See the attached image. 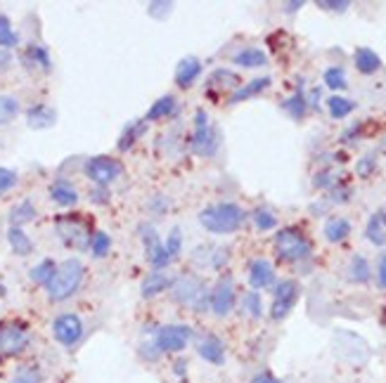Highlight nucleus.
Returning <instances> with one entry per match:
<instances>
[{"label": "nucleus", "mask_w": 386, "mask_h": 383, "mask_svg": "<svg viewBox=\"0 0 386 383\" xmlns=\"http://www.w3.org/2000/svg\"><path fill=\"white\" fill-rule=\"evenodd\" d=\"M247 213L233 202L223 204H211L200 213V223L204 230H209L211 235H233L244 223Z\"/></svg>", "instance_id": "1"}, {"label": "nucleus", "mask_w": 386, "mask_h": 383, "mask_svg": "<svg viewBox=\"0 0 386 383\" xmlns=\"http://www.w3.org/2000/svg\"><path fill=\"white\" fill-rule=\"evenodd\" d=\"M81 279H84V265H81V260H76V258L64 260V263L57 265L52 279L48 282V286H46L48 298H50L52 303L67 301V298H71L76 293V288L81 286Z\"/></svg>", "instance_id": "2"}, {"label": "nucleus", "mask_w": 386, "mask_h": 383, "mask_svg": "<svg viewBox=\"0 0 386 383\" xmlns=\"http://www.w3.org/2000/svg\"><path fill=\"white\" fill-rule=\"evenodd\" d=\"M171 293H173V301L187 308L202 310L209 305V291L204 286V282L195 275H180L173 277V284H171Z\"/></svg>", "instance_id": "3"}, {"label": "nucleus", "mask_w": 386, "mask_h": 383, "mask_svg": "<svg viewBox=\"0 0 386 383\" xmlns=\"http://www.w3.org/2000/svg\"><path fill=\"white\" fill-rule=\"evenodd\" d=\"M55 232H57V237L62 239L64 246L76 248V251L90 248L93 235L81 215H59V218H55Z\"/></svg>", "instance_id": "4"}, {"label": "nucleus", "mask_w": 386, "mask_h": 383, "mask_svg": "<svg viewBox=\"0 0 386 383\" xmlns=\"http://www.w3.org/2000/svg\"><path fill=\"white\" fill-rule=\"evenodd\" d=\"M220 135L216 130V126L209 121V114L204 109H197L195 112V130H192L190 137V149L197 157H213L218 149Z\"/></svg>", "instance_id": "5"}, {"label": "nucleus", "mask_w": 386, "mask_h": 383, "mask_svg": "<svg viewBox=\"0 0 386 383\" xmlns=\"http://www.w3.org/2000/svg\"><path fill=\"white\" fill-rule=\"evenodd\" d=\"M275 253L287 263H296V260H306L311 255V244L296 227H284L275 235Z\"/></svg>", "instance_id": "6"}, {"label": "nucleus", "mask_w": 386, "mask_h": 383, "mask_svg": "<svg viewBox=\"0 0 386 383\" xmlns=\"http://www.w3.org/2000/svg\"><path fill=\"white\" fill-rule=\"evenodd\" d=\"M192 338V329L187 324H166L159 326L154 334V348L157 353H180Z\"/></svg>", "instance_id": "7"}, {"label": "nucleus", "mask_w": 386, "mask_h": 383, "mask_svg": "<svg viewBox=\"0 0 386 383\" xmlns=\"http://www.w3.org/2000/svg\"><path fill=\"white\" fill-rule=\"evenodd\" d=\"M84 170L97 187H107L124 173V166L112 157H93V159H88Z\"/></svg>", "instance_id": "8"}, {"label": "nucleus", "mask_w": 386, "mask_h": 383, "mask_svg": "<svg viewBox=\"0 0 386 383\" xmlns=\"http://www.w3.org/2000/svg\"><path fill=\"white\" fill-rule=\"evenodd\" d=\"M29 346V329L21 322H0V353L19 355Z\"/></svg>", "instance_id": "9"}, {"label": "nucleus", "mask_w": 386, "mask_h": 383, "mask_svg": "<svg viewBox=\"0 0 386 383\" xmlns=\"http://www.w3.org/2000/svg\"><path fill=\"white\" fill-rule=\"evenodd\" d=\"M140 237H142V246H145L147 263L152 265L154 270H164L171 263V255L166 253V246H164L162 237H159L157 227L154 225H142L140 227Z\"/></svg>", "instance_id": "10"}, {"label": "nucleus", "mask_w": 386, "mask_h": 383, "mask_svg": "<svg viewBox=\"0 0 386 383\" xmlns=\"http://www.w3.org/2000/svg\"><path fill=\"white\" fill-rule=\"evenodd\" d=\"M52 336H55V341L62 343L64 348L76 346V343L81 341V336H84V322L74 313L57 315L52 322Z\"/></svg>", "instance_id": "11"}, {"label": "nucleus", "mask_w": 386, "mask_h": 383, "mask_svg": "<svg viewBox=\"0 0 386 383\" xmlns=\"http://www.w3.org/2000/svg\"><path fill=\"white\" fill-rule=\"evenodd\" d=\"M299 293H301V286L294 279L280 282L275 286V301H273V308H270V317L275 322L284 320L291 313V308L296 305V301H299Z\"/></svg>", "instance_id": "12"}, {"label": "nucleus", "mask_w": 386, "mask_h": 383, "mask_svg": "<svg viewBox=\"0 0 386 383\" xmlns=\"http://www.w3.org/2000/svg\"><path fill=\"white\" fill-rule=\"evenodd\" d=\"M209 308L218 317H225L235 308V286L230 277H220L218 284L209 291Z\"/></svg>", "instance_id": "13"}, {"label": "nucleus", "mask_w": 386, "mask_h": 383, "mask_svg": "<svg viewBox=\"0 0 386 383\" xmlns=\"http://www.w3.org/2000/svg\"><path fill=\"white\" fill-rule=\"evenodd\" d=\"M202 74V62L197 57H183L178 62V66H175V86L183 88V90H187V88H192L197 83V79H200Z\"/></svg>", "instance_id": "14"}, {"label": "nucleus", "mask_w": 386, "mask_h": 383, "mask_svg": "<svg viewBox=\"0 0 386 383\" xmlns=\"http://www.w3.org/2000/svg\"><path fill=\"white\" fill-rule=\"evenodd\" d=\"M197 353L204 362L209 364H223L225 362V348L220 343V338L213 334H204L200 341H197Z\"/></svg>", "instance_id": "15"}, {"label": "nucleus", "mask_w": 386, "mask_h": 383, "mask_svg": "<svg viewBox=\"0 0 386 383\" xmlns=\"http://www.w3.org/2000/svg\"><path fill=\"white\" fill-rule=\"evenodd\" d=\"M273 282H275L273 265H270L266 258H256V260H253V263L249 265V286L253 288V291L273 286Z\"/></svg>", "instance_id": "16"}, {"label": "nucleus", "mask_w": 386, "mask_h": 383, "mask_svg": "<svg viewBox=\"0 0 386 383\" xmlns=\"http://www.w3.org/2000/svg\"><path fill=\"white\" fill-rule=\"evenodd\" d=\"M240 88V76L230 69H216L206 81V90L209 92H233Z\"/></svg>", "instance_id": "17"}, {"label": "nucleus", "mask_w": 386, "mask_h": 383, "mask_svg": "<svg viewBox=\"0 0 386 383\" xmlns=\"http://www.w3.org/2000/svg\"><path fill=\"white\" fill-rule=\"evenodd\" d=\"M171 284H173V277L166 275L164 270H154L152 275H147L145 279H142L140 293L145 298H154V296H159V293L166 291V288H171Z\"/></svg>", "instance_id": "18"}, {"label": "nucleus", "mask_w": 386, "mask_h": 383, "mask_svg": "<svg viewBox=\"0 0 386 383\" xmlns=\"http://www.w3.org/2000/svg\"><path fill=\"white\" fill-rule=\"evenodd\" d=\"M57 121V112L48 104H34L31 109H26V124L34 130H43V128H52Z\"/></svg>", "instance_id": "19"}, {"label": "nucleus", "mask_w": 386, "mask_h": 383, "mask_svg": "<svg viewBox=\"0 0 386 383\" xmlns=\"http://www.w3.org/2000/svg\"><path fill=\"white\" fill-rule=\"evenodd\" d=\"M270 83H273V79H270V76H261V79L249 81L247 86H240L233 92V95L228 97V104H237V102H244V99H251V97L261 95L266 88H270Z\"/></svg>", "instance_id": "20"}, {"label": "nucleus", "mask_w": 386, "mask_h": 383, "mask_svg": "<svg viewBox=\"0 0 386 383\" xmlns=\"http://www.w3.org/2000/svg\"><path fill=\"white\" fill-rule=\"evenodd\" d=\"M50 199L57 206H74L79 202V192L69 180H55L50 185Z\"/></svg>", "instance_id": "21"}, {"label": "nucleus", "mask_w": 386, "mask_h": 383, "mask_svg": "<svg viewBox=\"0 0 386 383\" xmlns=\"http://www.w3.org/2000/svg\"><path fill=\"white\" fill-rule=\"evenodd\" d=\"M353 64H356V69L365 76L382 69V59H379V55L369 48H358L356 55H353Z\"/></svg>", "instance_id": "22"}, {"label": "nucleus", "mask_w": 386, "mask_h": 383, "mask_svg": "<svg viewBox=\"0 0 386 383\" xmlns=\"http://www.w3.org/2000/svg\"><path fill=\"white\" fill-rule=\"evenodd\" d=\"M233 62L237 66H242V69H258V66H266L268 57H266V52L258 48H244L235 55Z\"/></svg>", "instance_id": "23"}, {"label": "nucleus", "mask_w": 386, "mask_h": 383, "mask_svg": "<svg viewBox=\"0 0 386 383\" xmlns=\"http://www.w3.org/2000/svg\"><path fill=\"white\" fill-rule=\"evenodd\" d=\"M178 112V99H175L173 95H164L159 97L157 102L150 107V112L145 114V121L150 124V121H159V119H166V116L175 114Z\"/></svg>", "instance_id": "24"}, {"label": "nucleus", "mask_w": 386, "mask_h": 383, "mask_svg": "<svg viewBox=\"0 0 386 383\" xmlns=\"http://www.w3.org/2000/svg\"><path fill=\"white\" fill-rule=\"evenodd\" d=\"M322 232H325V239L327 242L341 244L351 235V223L346 218H329L327 223H325Z\"/></svg>", "instance_id": "25"}, {"label": "nucleus", "mask_w": 386, "mask_h": 383, "mask_svg": "<svg viewBox=\"0 0 386 383\" xmlns=\"http://www.w3.org/2000/svg\"><path fill=\"white\" fill-rule=\"evenodd\" d=\"M147 130V121L142 119V121H133V124H128L124 128V132H121V137H119V142H117V147H119V152H128L133 144L140 140V135L142 132Z\"/></svg>", "instance_id": "26"}, {"label": "nucleus", "mask_w": 386, "mask_h": 383, "mask_svg": "<svg viewBox=\"0 0 386 383\" xmlns=\"http://www.w3.org/2000/svg\"><path fill=\"white\" fill-rule=\"evenodd\" d=\"M31 220H36V206L31 199H24V202H19L17 206L10 210V227H21L31 223Z\"/></svg>", "instance_id": "27"}, {"label": "nucleus", "mask_w": 386, "mask_h": 383, "mask_svg": "<svg viewBox=\"0 0 386 383\" xmlns=\"http://www.w3.org/2000/svg\"><path fill=\"white\" fill-rule=\"evenodd\" d=\"M8 244L17 255H29L31 251H34V242L29 239V235H26L21 227H10L8 230Z\"/></svg>", "instance_id": "28"}, {"label": "nucleus", "mask_w": 386, "mask_h": 383, "mask_svg": "<svg viewBox=\"0 0 386 383\" xmlns=\"http://www.w3.org/2000/svg\"><path fill=\"white\" fill-rule=\"evenodd\" d=\"M353 109H356V102H353V99H346V97H341V95H332V97L327 99V112L336 121L346 119V116H349Z\"/></svg>", "instance_id": "29"}, {"label": "nucleus", "mask_w": 386, "mask_h": 383, "mask_svg": "<svg viewBox=\"0 0 386 383\" xmlns=\"http://www.w3.org/2000/svg\"><path fill=\"white\" fill-rule=\"evenodd\" d=\"M26 64L29 66H36V69L41 71H50L52 69V62H50V55H48V50L43 46H31L26 50Z\"/></svg>", "instance_id": "30"}, {"label": "nucleus", "mask_w": 386, "mask_h": 383, "mask_svg": "<svg viewBox=\"0 0 386 383\" xmlns=\"http://www.w3.org/2000/svg\"><path fill=\"white\" fill-rule=\"evenodd\" d=\"M306 107H308V104H306V95H303L301 90H296L294 95L287 97L284 102H282V112L289 114L291 119H296V121L303 119V114H306Z\"/></svg>", "instance_id": "31"}, {"label": "nucleus", "mask_w": 386, "mask_h": 383, "mask_svg": "<svg viewBox=\"0 0 386 383\" xmlns=\"http://www.w3.org/2000/svg\"><path fill=\"white\" fill-rule=\"evenodd\" d=\"M55 270H57V265H55V260L46 258V260H43V263H38L36 268H31L29 277H31V282H34V284H43V286H48V282L52 279Z\"/></svg>", "instance_id": "32"}, {"label": "nucleus", "mask_w": 386, "mask_h": 383, "mask_svg": "<svg viewBox=\"0 0 386 383\" xmlns=\"http://www.w3.org/2000/svg\"><path fill=\"white\" fill-rule=\"evenodd\" d=\"M19 116V102L12 95H0V126L12 124Z\"/></svg>", "instance_id": "33"}, {"label": "nucleus", "mask_w": 386, "mask_h": 383, "mask_svg": "<svg viewBox=\"0 0 386 383\" xmlns=\"http://www.w3.org/2000/svg\"><path fill=\"white\" fill-rule=\"evenodd\" d=\"M365 237L374 244V246H384L386 244V227L382 225V220H379L377 213L369 215L367 227H365Z\"/></svg>", "instance_id": "34"}, {"label": "nucleus", "mask_w": 386, "mask_h": 383, "mask_svg": "<svg viewBox=\"0 0 386 383\" xmlns=\"http://www.w3.org/2000/svg\"><path fill=\"white\" fill-rule=\"evenodd\" d=\"M349 277H351V282H360V284H365L369 277H372V272H369V263L363 258V255H353L351 258Z\"/></svg>", "instance_id": "35"}, {"label": "nucleus", "mask_w": 386, "mask_h": 383, "mask_svg": "<svg viewBox=\"0 0 386 383\" xmlns=\"http://www.w3.org/2000/svg\"><path fill=\"white\" fill-rule=\"evenodd\" d=\"M322 81L329 90H344L346 88V71L341 69V66H329V69H325Z\"/></svg>", "instance_id": "36"}, {"label": "nucleus", "mask_w": 386, "mask_h": 383, "mask_svg": "<svg viewBox=\"0 0 386 383\" xmlns=\"http://www.w3.org/2000/svg\"><path fill=\"white\" fill-rule=\"evenodd\" d=\"M253 225H256L258 232L275 230V227H278V215L268 208H258V210H253Z\"/></svg>", "instance_id": "37"}, {"label": "nucleus", "mask_w": 386, "mask_h": 383, "mask_svg": "<svg viewBox=\"0 0 386 383\" xmlns=\"http://www.w3.org/2000/svg\"><path fill=\"white\" fill-rule=\"evenodd\" d=\"M19 43V36L12 31V24H10V19L5 14H0V48L3 50H10L15 48Z\"/></svg>", "instance_id": "38"}, {"label": "nucleus", "mask_w": 386, "mask_h": 383, "mask_svg": "<svg viewBox=\"0 0 386 383\" xmlns=\"http://www.w3.org/2000/svg\"><path fill=\"white\" fill-rule=\"evenodd\" d=\"M242 308H244V313L249 315L251 320H261L263 315V303H261V296H258V291H249L244 298H242Z\"/></svg>", "instance_id": "39"}, {"label": "nucleus", "mask_w": 386, "mask_h": 383, "mask_svg": "<svg viewBox=\"0 0 386 383\" xmlns=\"http://www.w3.org/2000/svg\"><path fill=\"white\" fill-rule=\"evenodd\" d=\"M109 248H112V237L107 232H95L90 239V253L95 258H104L109 253Z\"/></svg>", "instance_id": "40"}, {"label": "nucleus", "mask_w": 386, "mask_h": 383, "mask_svg": "<svg viewBox=\"0 0 386 383\" xmlns=\"http://www.w3.org/2000/svg\"><path fill=\"white\" fill-rule=\"evenodd\" d=\"M164 246H166V253L171 255V260L180 253V248H183V232H180V227H173L168 232V237L164 239Z\"/></svg>", "instance_id": "41"}, {"label": "nucleus", "mask_w": 386, "mask_h": 383, "mask_svg": "<svg viewBox=\"0 0 386 383\" xmlns=\"http://www.w3.org/2000/svg\"><path fill=\"white\" fill-rule=\"evenodd\" d=\"M171 10H173V3L171 0H154V3H147V12L154 19H166L171 14Z\"/></svg>", "instance_id": "42"}, {"label": "nucleus", "mask_w": 386, "mask_h": 383, "mask_svg": "<svg viewBox=\"0 0 386 383\" xmlns=\"http://www.w3.org/2000/svg\"><path fill=\"white\" fill-rule=\"evenodd\" d=\"M318 8L325 10V12L341 14V12H346V10L351 8V3H349V0H318Z\"/></svg>", "instance_id": "43"}, {"label": "nucleus", "mask_w": 386, "mask_h": 383, "mask_svg": "<svg viewBox=\"0 0 386 383\" xmlns=\"http://www.w3.org/2000/svg\"><path fill=\"white\" fill-rule=\"evenodd\" d=\"M15 185H17V173L10 168H0V197L12 190Z\"/></svg>", "instance_id": "44"}, {"label": "nucleus", "mask_w": 386, "mask_h": 383, "mask_svg": "<svg viewBox=\"0 0 386 383\" xmlns=\"http://www.w3.org/2000/svg\"><path fill=\"white\" fill-rule=\"evenodd\" d=\"M336 185V173L334 170H322V173L316 175V180H313V187H334Z\"/></svg>", "instance_id": "45"}, {"label": "nucleus", "mask_w": 386, "mask_h": 383, "mask_svg": "<svg viewBox=\"0 0 386 383\" xmlns=\"http://www.w3.org/2000/svg\"><path fill=\"white\" fill-rule=\"evenodd\" d=\"M10 383H41V374H38V371L26 369V371H19V374L15 376Z\"/></svg>", "instance_id": "46"}, {"label": "nucleus", "mask_w": 386, "mask_h": 383, "mask_svg": "<svg viewBox=\"0 0 386 383\" xmlns=\"http://www.w3.org/2000/svg\"><path fill=\"white\" fill-rule=\"evenodd\" d=\"M228 255H230V251L228 248H216V251H213V260H211V268L213 270H220L223 268L225 263H228Z\"/></svg>", "instance_id": "47"}, {"label": "nucleus", "mask_w": 386, "mask_h": 383, "mask_svg": "<svg viewBox=\"0 0 386 383\" xmlns=\"http://www.w3.org/2000/svg\"><path fill=\"white\" fill-rule=\"evenodd\" d=\"M356 170H358V175H360V177H367L374 170V157L360 159V161H358V166H356Z\"/></svg>", "instance_id": "48"}, {"label": "nucleus", "mask_w": 386, "mask_h": 383, "mask_svg": "<svg viewBox=\"0 0 386 383\" xmlns=\"http://www.w3.org/2000/svg\"><path fill=\"white\" fill-rule=\"evenodd\" d=\"M377 286L386 288V253L379 258V265H377Z\"/></svg>", "instance_id": "49"}, {"label": "nucleus", "mask_w": 386, "mask_h": 383, "mask_svg": "<svg viewBox=\"0 0 386 383\" xmlns=\"http://www.w3.org/2000/svg\"><path fill=\"white\" fill-rule=\"evenodd\" d=\"M251 383H282V381H280L278 376L268 374V371H261V374H256V376H253Z\"/></svg>", "instance_id": "50"}, {"label": "nucleus", "mask_w": 386, "mask_h": 383, "mask_svg": "<svg viewBox=\"0 0 386 383\" xmlns=\"http://www.w3.org/2000/svg\"><path fill=\"white\" fill-rule=\"evenodd\" d=\"M10 64H12V52L0 48V74H3V71H8Z\"/></svg>", "instance_id": "51"}, {"label": "nucleus", "mask_w": 386, "mask_h": 383, "mask_svg": "<svg viewBox=\"0 0 386 383\" xmlns=\"http://www.w3.org/2000/svg\"><path fill=\"white\" fill-rule=\"evenodd\" d=\"M320 88H313L311 90V95H308V99H306V104L308 107H313V109H320Z\"/></svg>", "instance_id": "52"}, {"label": "nucleus", "mask_w": 386, "mask_h": 383, "mask_svg": "<svg viewBox=\"0 0 386 383\" xmlns=\"http://www.w3.org/2000/svg\"><path fill=\"white\" fill-rule=\"evenodd\" d=\"M301 8H303V0H291V3H284L282 5V10H284L287 14H294L296 10H301Z\"/></svg>", "instance_id": "53"}, {"label": "nucleus", "mask_w": 386, "mask_h": 383, "mask_svg": "<svg viewBox=\"0 0 386 383\" xmlns=\"http://www.w3.org/2000/svg\"><path fill=\"white\" fill-rule=\"evenodd\" d=\"M93 199H95V204H107V194L93 192Z\"/></svg>", "instance_id": "54"}, {"label": "nucleus", "mask_w": 386, "mask_h": 383, "mask_svg": "<svg viewBox=\"0 0 386 383\" xmlns=\"http://www.w3.org/2000/svg\"><path fill=\"white\" fill-rule=\"evenodd\" d=\"M377 215H379V220H382V225L386 227V210L382 208V210H377Z\"/></svg>", "instance_id": "55"}]
</instances>
